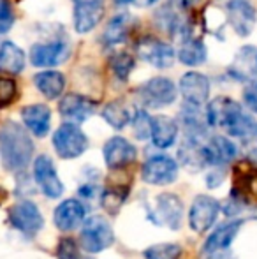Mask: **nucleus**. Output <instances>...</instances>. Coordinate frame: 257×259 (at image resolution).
I'll return each instance as SVG.
<instances>
[{
	"label": "nucleus",
	"mask_w": 257,
	"mask_h": 259,
	"mask_svg": "<svg viewBox=\"0 0 257 259\" xmlns=\"http://www.w3.org/2000/svg\"><path fill=\"white\" fill-rule=\"evenodd\" d=\"M222 182H224V171L220 169V166H215V169L210 171V173L206 175V185H208L210 189L220 187Z\"/></svg>",
	"instance_id": "40"
},
{
	"label": "nucleus",
	"mask_w": 257,
	"mask_h": 259,
	"mask_svg": "<svg viewBox=\"0 0 257 259\" xmlns=\"http://www.w3.org/2000/svg\"><path fill=\"white\" fill-rule=\"evenodd\" d=\"M137 55L153 67L168 69L175 62V50L171 45L155 37H143L137 42Z\"/></svg>",
	"instance_id": "14"
},
{
	"label": "nucleus",
	"mask_w": 257,
	"mask_h": 259,
	"mask_svg": "<svg viewBox=\"0 0 257 259\" xmlns=\"http://www.w3.org/2000/svg\"><path fill=\"white\" fill-rule=\"evenodd\" d=\"M206 55H208L206 46L202 45L201 39L190 37V35H185L182 39V46L178 52V58L182 64L189 65V67H197L206 62Z\"/></svg>",
	"instance_id": "27"
},
{
	"label": "nucleus",
	"mask_w": 257,
	"mask_h": 259,
	"mask_svg": "<svg viewBox=\"0 0 257 259\" xmlns=\"http://www.w3.org/2000/svg\"><path fill=\"white\" fill-rule=\"evenodd\" d=\"M104 162L110 169H124L129 164H132L137 157V150L129 140L122 136H115L106 141L102 148Z\"/></svg>",
	"instance_id": "15"
},
{
	"label": "nucleus",
	"mask_w": 257,
	"mask_h": 259,
	"mask_svg": "<svg viewBox=\"0 0 257 259\" xmlns=\"http://www.w3.org/2000/svg\"><path fill=\"white\" fill-rule=\"evenodd\" d=\"M130 123H132L134 136H136L139 141H144V140H148V138H151V123H153V116L148 115L144 109H137V111L132 115Z\"/></svg>",
	"instance_id": "32"
},
{
	"label": "nucleus",
	"mask_w": 257,
	"mask_h": 259,
	"mask_svg": "<svg viewBox=\"0 0 257 259\" xmlns=\"http://www.w3.org/2000/svg\"><path fill=\"white\" fill-rule=\"evenodd\" d=\"M88 208L79 199H64L53 211V224L64 233H71L83 226Z\"/></svg>",
	"instance_id": "13"
},
{
	"label": "nucleus",
	"mask_w": 257,
	"mask_h": 259,
	"mask_svg": "<svg viewBox=\"0 0 257 259\" xmlns=\"http://www.w3.org/2000/svg\"><path fill=\"white\" fill-rule=\"evenodd\" d=\"M134 2H136L137 6H141V7H146V6H151V4L159 2V0H134Z\"/></svg>",
	"instance_id": "43"
},
{
	"label": "nucleus",
	"mask_w": 257,
	"mask_h": 259,
	"mask_svg": "<svg viewBox=\"0 0 257 259\" xmlns=\"http://www.w3.org/2000/svg\"><path fill=\"white\" fill-rule=\"evenodd\" d=\"M206 120L210 127H220L229 136L248 140L257 134V123L243 111L236 101L229 97H217L206 108Z\"/></svg>",
	"instance_id": "2"
},
{
	"label": "nucleus",
	"mask_w": 257,
	"mask_h": 259,
	"mask_svg": "<svg viewBox=\"0 0 257 259\" xmlns=\"http://www.w3.org/2000/svg\"><path fill=\"white\" fill-rule=\"evenodd\" d=\"M34 180L41 192L49 199H57L64 194V184L59 177L55 164L49 155H39L34 160Z\"/></svg>",
	"instance_id": "11"
},
{
	"label": "nucleus",
	"mask_w": 257,
	"mask_h": 259,
	"mask_svg": "<svg viewBox=\"0 0 257 259\" xmlns=\"http://www.w3.org/2000/svg\"><path fill=\"white\" fill-rule=\"evenodd\" d=\"M229 196L236 198L245 208L257 206V164L250 159L241 160L234 166L233 189Z\"/></svg>",
	"instance_id": "4"
},
{
	"label": "nucleus",
	"mask_w": 257,
	"mask_h": 259,
	"mask_svg": "<svg viewBox=\"0 0 257 259\" xmlns=\"http://www.w3.org/2000/svg\"><path fill=\"white\" fill-rule=\"evenodd\" d=\"M173 2V6L175 7H178V9H190V7L195 4V0H171Z\"/></svg>",
	"instance_id": "42"
},
{
	"label": "nucleus",
	"mask_w": 257,
	"mask_h": 259,
	"mask_svg": "<svg viewBox=\"0 0 257 259\" xmlns=\"http://www.w3.org/2000/svg\"><path fill=\"white\" fill-rule=\"evenodd\" d=\"M219 2L233 30L241 37L250 35L257 23L255 7L250 4V0H219Z\"/></svg>",
	"instance_id": "8"
},
{
	"label": "nucleus",
	"mask_w": 257,
	"mask_h": 259,
	"mask_svg": "<svg viewBox=\"0 0 257 259\" xmlns=\"http://www.w3.org/2000/svg\"><path fill=\"white\" fill-rule=\"evenodd\" d=\"M95 101L88 99L79 94H67L59 104V111L67 122L81 123L95 113Z\"/></svg>",
	"instance_id": "18"
},
{
	"label": "nucleus",
	"mask_w": 257,
	"mask_h": 259,
	"mask_svg": "<svg viewBox=\"0 0 257 259\" xmlns=\"http://www.w3.org/2000/svg\"><path fill=\"white\" fill-rule=\"evenodd\" d=\"M243 222L245 221H241V219H234V221H229V222H226V224L219 226V228L206 238L204 245H202V254L208 256V254L217 252V250L229 249L234 240H236Z\"/></svg>",
	"instance_id": "21"
},
{
	"label": "nucleus",
	"mask_w": 257,
	"mask_h": 259,
	"mask_svg": "<svg viewBox=\"0 0 257 259\" xmlns=\"http://www.w3.org/2000/svg\"><path fill=\"white\" fill-rule=\"evenodd\" d=\"M53 148L62 159H76L88 150V138L78 123L65 122L53 134Z\"/></svg>",
	"instance_id": "5"
},
{
	"label": "nucleus",
	"mask_w": 257,
	"mask_h": 259,
	"mask_svg": "<svg viewBox=\"0 0 257 259\" xmlns=\"http://www.w3.org/2000/svg\"><path fill=\"white\" fill-rule=\"evenodd\" d=\"M71 55V46L67 41L34 45L30 48V64L35 67H55L64 64Z\"/></svg>",
	"instance_id": "16"
},
{
	"label": "nucleus",
	"mask_w": 257,
	"mask_h": 259,
	"mask_svg": "<svg viewBox=\"0 0 257 259\" xmlns=\"http://www.w3.org/2000/svg\"><path fill=\"white\" fill-rule=\"evenodd\" d=\"M102 118L110 123L113 129L122 131L125 125H129L132 115H130V109L124 101H111L110 104L104 106L102 109Z\"/></svg>",
	"instance_id": "29"
},
{
	"label": "nucleus",
	"mask_w": 257,
	"mask_h": 259,
	"mask_svg": "<svg viewBox=\"0 0 257 259\" xmlns=\"http://www.w3.org/2000/svg\"><path fill=\"white\" fill-rule=\"evenodd\" d=\"M255 69H257V53L254 48L247 46V48H241L236 57H234L233 65L229 67V74L234 79L245 81V79H250L255 74Z\"/></svg>",
	"instance_id": "26"
},
{
	"label": "nucleus",
	"mask_w": 257,
	"mask_h": 259,
	"mask_svg": "<svg viewBox=\"0 0 257 259\" xmlns=\"http://www.w3.org/2000/svg\"><path fill=\"white\" fill-rule=\"evenodd\" d=\"M9 224L25 236H35L44 228L41 210L30 199H21L9 210Z\"/></svg>",
	"instance_id": "7"
},
{
	"label": "nucleus",
	"mask_w": 257,
	"mask_h": 259,
	"mask_svg": "<svg viewBox=\"0 0 257 259\" xmlns=\"http://www.w3.org/2000/svg\"><path fill=\"white\" fill-rule=\"evenodd\" d=\"M210 155V164L215 166H224V164L233 162L238 157V147L226 136H213L206 143Z\"/></svg>",
	"instance_id": "24"
},
{
	"label": "nucleus",
	"mask_w": 257,
	"mask_h": 259,
	"mask_svg": "<svg viewBox=\"0 0 257 259\" xmlns=\"http://www.w3.org/2000/svg\"><path fill=\"white\" fill-rule=\"evenodd\" d=\"M220 203L215 198L206 194H199L194 198L189 210V226L190 229L199 235L206 233L217 222L220 213Z\"/></svg>",
	"instance_id": "12"
},
{
	"label": "nucleus",
	"mask_w": 257,
	"mask_h": 259,
	"mask_svg": "<svg viewBox=\"0 0 257 259\" xmlns=\"http://www.w3.org/2000/svg\"><path fill=\"white\" fill-rule=\"evenodd\" d=\"M129 198V187L125 185H113V187H108L100 194V205L108 213H118L120 208L124 206L125 199Z\"/></svg>",
	"instance_id": "31"
},
{
	"label": "nucleus",
	"mask_w": 257,
	"mask_h": 259,
	"mask_svg": "<svg viewBox=\"0 0 257 259\" xmlns=\"http://www.w3.org/2000/svg\"><path fill=\"white\" fill-rule=\"evenodd\" d=\"M21 120L34 136L44 138L52 129V109L46 104H28L21 109Z\"/></svg>",
	"instance_id": "22"
},
{
	"label": "nucleus",
	"mask_w": 257,
	"mask_h": 259,
	"mask_svg": "<svg viewBox=\"0 0 257 259\" xmlns=\"http://www.w3.org/2000/svg\"><path fill=\"white\" fill-rule=\"evenodd\" d=\"M180 92L185 103L202 106L210 97V79L201 72H185L180 79Z\"/></svg>",
	"instance_id": "20"
},
{
	"label": "nucleus",
	"mask_w": 257,
	"mask_h": 259,
	"mask_svg": "<svg viewBox=\"0 0 257 259\" xmlns=\"http://www.w3.org/2000/svg\"><path fill=\"white\" fill-rule=\"evenodd\" d=\"M0 192H2V189H0Z\"/></svg>",
	"instance_id": "46"
},
{
	"label": "nucleus",
	"mask_w": 257,
	"mask_h": 259,
	"mask_svg": "<svg viewBox=\"0 0 257 259\" xmlns=\"http://www.w3.org/2000/svg\"><path fill=\"white\" fill-rule=\"evenodd\" d=\"M178 159L180 164L185 169L192 171V173H197V171L212 166L206 143H202L199 140H192V138H185V141H183L178 150Z\"/></svg>",
	"instance_id": "19"
},
{
	"label": "nucleus",
	"mask_w": 257,
	"mask_h": 259,
	"mask_svg": "<svg viewBox=\"0 0 257 259\" xmlns=\"http://www.w3.org/2000/svg\"><path fill=\"white\" fill-rule=\"evenodd\" d=\"M34 150L28 129L13 120L0 125V160L7 171L23 173L34 157Z\"/></svg>",
	"instance_id": "1"
},
{
	"label": "nucleus",
	"mask_w": 257,
	"mask_h": 259,
	"mask_svg": "<svg viewBox=\"0 0 257 259\" xmlns=\"http://www.w3.org/2000/svg\"><path fill=\"white\" fill-rule=\"evenodd\" d=\"M57 259H81L79 249L71 236H65L57 245Z\"/></svg>",
	"instance_id": "36"
},
{
	"label": "nucleus",
	"mask_w": 257,
	"mask_h": 259,
	"mask_svg": "<svg viewBox=\"0 0 257 259\" xmlns=\"http://www.w3.org/2000/svg\"><path fill=\"white\" fill-rule=\"evenodd\" d=\"M18 97V85L13 78H0V108H7Z\"/></svg>",
	"instance_id": "35"
},
{
	"label": "nucleus",
	"mask_w": 257,
	"mask_h": 259,
	"mask_svg": "<svg viewBox=\"0 0 257 259\" xmlns=\"http://www.w3.org/2000/svg\"><path fill=\"white\" fill-rule=\"evenodd\" d=\"M25 67V53L20 46L7 41L0 46V69L9 74H20Z\"/></svg>",
	"instance_id": "28"
},
{
	"label": "nucleus",
	"mask_w": 257,
	"mask_h": 259,
	"mask_svg": "<svg viewBox=\"0 0 257 259\" xmlns=\"http://www.w3.org/2000/svg\"><path fill=\"white\" fill-rule=\"evenodd\" d=\"M78 194L81 196L83 199H88V201H93V199H97L99 198L100 199V187L95 184V182H85V184L81 185V187L78 189Z\"/></svg>",
	"instance_id": "39"
},
{
	"label": "nucleus",
	"mask_w": 257,
	"mask_h": 259,
	"mask_svg": "<svg viewBox=\"0 0 257 259\" xmlns=\"http://www.w3.org/2000/svg\"><path fill=\"white\" fill-rule=\"evenodd\" d=\"M81 259H93V257H81Z\"/></svg>",
	"instance_id": "45"
},
{
	"label": "nucleus",
	"mask_w": 257,
	"mask_h": 259,
	"mask_svg": "<svg viewBox=\"0 0 257 259\" xmlns=\"http://www.w3.org/2000/svg\"><path fill=\"white\" fill-rule=\"evenodd\" d=\"M74 28L79 34H88L97 27L104 14V0H72Z\"/></svg>",
	"instance_id": "17"
},
{
	"label": "nucleus",
	"mask_w": 257,
	"mask_h": 259,
	"mask_svg": "<svg viewBox=\"0 0 257 259\" xmlns=\"http://www.w3.org/2000/svg\"><path fill=\"white\" fill-rule=\"evenodd\" d=\"M206 259H234V256L231 254L229 249H226V250H217V252L208 254Z\"/></svg>",
	"instance_id": "41"
},
{
	"label": "nucleus",
	"mask_w": 257,
	"mask_h": 259,
	"mask_svg": "<svg viewBox=\"0 0 257 259\" xmlns=\"http://www.w3.org/2000/svg\"><path fill=\"white\" fill-rule=\"evenodd\" d=\"M34 85L46 99H59L65 89V78L59 71H42L34 76Z\"/></svg>",
	"instance_id": "25"
},
{
	"label": "nucleus",
	"mask_w": 257,
	"mask_h": 259,
	"mask_svg": "<svg viewBox=\"0 0 257 259\" xmlns=\"http://www.w3.org/2000/svg\"><path fill=\"white\" fill-rule=\"evenodd\" d=\"M176 138H178V123L166 115L153 116V123H151V143L157 148L164 150L175 145Z\"/></svg>",
	"instance_id": "23"
},
{
	"label": "nucleus",
	"mask_w": 257,
	"mask_h": 259,
	"mask_svg": "<svg viewBox=\"0 0 257 259\" xmlns=\"http://www.w3.org/2000/svg\"><path fill=\"white\" fill-rule=\"evenodd\" d=\"M110 65L118 79H127L134 69V58L127 53H115L110 60Z\"/></svg>",
	"instance_id": "34"
},
{
	"label": "nucleus",
	"mask_w": 257,
	"mask_h": 259,
	"mask_svg": "<svg viewBox=\"0 0 257 259\" xmlns=\"http://www.w3.org/2000/svg\"><path fill=\"white\" fill-rule=\"evenodd\" d=\"M150 222L166 226L169 229H180L183 221V203L176 194L162 192L153 199V205L148 210Z\"/></svg>",
	"instance_id": "6"
},
{
	"label": "nucleus",
	"mask_w": 257,
	"mask_h": 259,
	"mask_svg": "<svg viewBox=\"0 0 257 259\" xmlns=\"http://www.w3.org/2000/svg\"><path fill=\"white\" fill-rule=\"evenodd\" d=\"M139 94V99L146 108H166V106L173 104L176 101V87L171 79L162 78V76H157V78L148 79L146 83L139 87L137 90Z\"/></svg>",
	"instance_id": "9"
},
{
	"label": "nucleus",
	"mask_w": 257,
	"mask_h": 259,
	"mask_svg": "<svg viewBox=\"0 0 257 259\" xmlns=\"http://www.w3.org/2000/svg\"><path fill=\"white\" fill-rule=\"evenodd\" d=\"M130 2H134V0H115L117 6H127V4H130Z\"/></svg>",
	"instance_id": "44"
},
{
	"label": "nucleus",
	"mask_w": 257,
	"mask_h": 259,
	"mask_svg": "<svg viewBox=\"0 0 257 259\" xmlns=\"http://www.w3.org/2000/svg\"><path fill=\"white\" fill-rule=\"evenodd\" d=\"M243 101L250 111L257 113V79H250L243 89Z\"/></svg>",
	"instance_id": "38"
},
{
	"label": "nucleus",
	"mask_w": 257,
	"mask_h": 259,
	"mask_svg": "<svg viewBox=\"0 0 257 259\" xmlns=\"http://www.w3.org/2000/svg\"><path fill=\"white\" fill-rule=\"evenodd\" d=\"M130 27V14L122 13L117 14L110 23L106 25V30L102 34V41L106 46H115L122 42L127 35V30Z\"/></svg>",
	"instance_id": "30"
},
{
	"label": "nucleus",
	"mask_w": 257,
	"mask_h": 259,
	"mask_svg": "<svg viewBox=\"0 0 257 259\" xmlns=\"http://www.w3.org/2000/svg\"><path fill=\"white\" fill-rule=\"evenodd\" d=\"M79 243H81V249L88 254H99L110 249L115 243V231L110 221L100 215L86 219L81 226Z\"/></svg>",
	"instance_id": "3"
},
{
	"label": "nucleus",
	"mask_w": 257,
	"mask_h": 259,
	"mask_svg": "<svg viewBox=\"0 0 257 259\" xmlns=\"http://www.w3.org/2000/svg\"><path fill=\"white\" fill-rule=\"evenodd\" d=\"M141 178L150 185H169L178 178V162L164 154L153 155L141 167Z\"/></svg>",
	"instance_id": "10"
},
{
	"label": "nucleus",
	"mask_w": 257,
	"mask_h": 259,
	"mask_svg": "<svg viewBox=\"0 0 257 259\" xmlns=\"http://www.w3.org/2000/svg\"><path fill=\"white\" fill-rule=\"evenodd\" d=\"M182 247L178 243H157L144 250L146 259H180L182 257Z\"/></svg>",
	"instance_id": "33"
},
{
	"label": "nucleus",
	"mask_w": 257,
	"mask_h": 259,
	"mask_svg": "<svg viewBox=\"0 0 257 259\" xmlns=\"http://www.w3.org/2000/svg\"><path fill=\"white\" fill-rule=\"evenodd\" d=\"M14 25L13 7L7 0H0V34H7Z\"/></svg>",
	"instance_id": "37"
}]
</instances>
